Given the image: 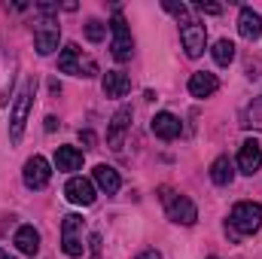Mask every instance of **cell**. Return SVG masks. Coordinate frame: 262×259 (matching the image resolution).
<instances>
[{
	"instance_id": "25",
	"label": "cell",
	"mask_w": 262,
	"mask_h": 259,
	"mask_svg": "<svg viewBox=\"0 0 262 259\" xmlns=\"http://www.w3.org/2000/svg\"><path fill=\"white\" fill-rule=\"evenodd\" d=\"M95 73H98V64L92 58H79V73L76 76H95Z\"/></svg>"
},
{
	"instance_id": "23",
	"label": "cell",
	"mask_w": 262,
	"mask_h": 259,
	"mask_svg": "<svg viewBox=\"0 0 262 259\" xmlns=\"http://www.w3.org/2000/svg\"><path fill=\"white\" fill-rule=\"evenodd\" d=\"M104 37H107V25L98 21V18H89V21H85V40H89V43H101Z\"/></svg>"
},
{
	"instance_id": "1",
	"label": "cell",
	"mask_w": 262,
	"mask_h": 259,
	"mask_svg": "<svg viewBox=\"0 0 262 259\" xmlns=\"http://www.w3.org/2000/svg\"><path fill=\"white\" fill-rule=\"evenodd\" d=\"M34 95H37V79L34 76H28L25 82H21V89H18V95H15V104H12V110H9V140H21V134H25V122H28V113H31V107H34Z\"/></svg>"
},
{
	"instance_id": "4",
	"label": "cell",
	"mask_w": 262,
	"mask_h": 259,
	"mask_svg": "<svg viewBox=\"0 0 262 259\" xmlns=\"http://www.w3.org/2000/svg\"><path fill=\"white\" fill-rule=\"evenodd\" d=\"M162 201H165V210H168V220L171 223H180V226H192L198 220V207L186 198V195H174L168 186L162 189Z\"/></svg>"
},
{
	"instance_id": "9",
	"label": "cell",
	"mask_w": 262,
	"mask_h": 259,
	"mask_svg": "<svg viewBox=\"0 0 262 259\" xmlns=\"http://www.w3.org/2000/svg\"><path fill=\"white\" fill-rule=\"evenodd\" d=\"M259 168H262V146L250 137V140H244L241 149H238V171L247 174V177H253Z\"/></svg>"
},
{
	"instance_id": "22",
	"label": "cell",
	"mask_w": 262,
	"mask_h": 259,
	"mask_svg": "<svg viewBox=\"0 0 262 259\" xmlns=\"http://www.w3.org/2000/svg\"><path fill=\"white\" fill-rule=\"evenodd\" d=\"M241 125H244V128H262V101L259 98L241 113Z\"/></svg>"
},
{
	"instance_id": "18",
	"label": "cell",
	"mask_w": 262,
	"mask_h": 259,
	"mask_svg": "<svg viewBox=\"0 0 262 259\" xmlns=\"http://www.w3.org/2000/svg\"><path fill=\"white\" fill-rule=\"evenodd\" d=\"M55 168L58 171H79L82 168V153L76 146H58L55 149Z\"/></svg>"
},
{
	"instance_id": "32",
	"label": "cell",
	"mask_w": 262,
	"mask_h": 259,
	"mask_svg": "<svg viewBox=\"0 0 262 259\" xmlns=\"http://www.w3.org/2000/svg\"><path fill=\"white\" fill-rule=\"evenodd\" d=\"M259 101H262V95H259Z\"/></svg>"
},
{
	"instance_id": "5",
	"label": "cell",
	"mask_w": 262,
	"mask_h": 259,
	"mask_svg": "<svg viewBox=\"0 0 262 259\" xmlns=\"http://www.w3.org/2000/svg\"><path fill=\"white\" fill-rule=\"evenodd\" d=\"M180 43H183V49H186L189 58H201L204 49H207V28H204L201 21L186 18V21L180 25Z\"/></svg>"
},
{
	"instance_id": "19",
	"label": "cell",
	"mask_w": 262,
	"mask_h": 259,
	"mask_svg": "<svg viewBox=\"0 0 262 259\" xmlns=\"http://www.w3.org/2000/svg\"><path fill=\"white\" fill-rule=\"evenodd\" d=\"M210 180H213L216 186H229V183L235 180V168H232L229 156H220V159H213V165H210Z\"/></svg>"
},
{
	"instance_id": "3",
	"label": "cell",
	"mask_w": 262,
	"mask_h": 259,
	"mask_svg": "<svg viewBox=\"0 0 262 259\" xmlns=\"http://www.w3.org/2000/svg\"><path fill=\"white\" fill-rule=\"evenodd\" d=\"M82 232H85V223L79 213H67L64 223H61V250L70 259H79L85 253V244H82Z\"/></svg>"
},
{
	"instance_id": "11",
	"label": "cell",
	"mask_w": 262,
	"mask_h": 259,
	"mask_svg": "<svg viewBox=\"0 0 262 259\" xmlns=\"http://www.w3.org/2000/svg\"><path fill=\"white\" fill-rule=\"evenodd\" d=\"M131 125V107H119L110 119V128H107V143L110 149H122V137Z\"/></svg>"
},
{
	"instance_id": "7",
	"label": "cell",
	"mask_w": 262,
	"mask_h": 259,
	"mask_svg": "<svg viewBox=\"0 0 262 259\" xmlns=\"http://www.w3.org/2000/svg\"><path fill=\"white\" fill-rule=\"evenodd\" d=\"M21 174H25V186L28 189H46L49 180H52V168H49V162L43 156H31L25 162V171Z\"/></svg>"
},
{
	"instance_id": "16",
	"label": "cell",
	"mask_w": 262,
	"mask_h": 259,
	"mask_svg": "<svg viewBox=\"0 0 262 259\" xmlns=\"http://www.w3.org/2000/svg\"><path fill=\"white\" fill-rule=\"evenodd\" d=\"M12 241H15V247H18L25 256H37V250H40V232H37L34 226H18Z\"/></svg>"
},
{
	"instance_id": "30",
	"label": "cell",
	"mask_w": 262,
	"mask_h": 259,
	"mask_svg": "<svg viewBox=\"0 0 262 259\" xmlns=\"http://www.w3.org/2000/svg\"><path fill=\"white\" fill-rule=\"evenodd\" d=\"M0 259H12V256H9V253H6V250H0Z\"/></svg>"
},
{
	"instance_id": "2",
	"label": "cell",
	"mask_w": 262,
	"mask_h": 259,
	"mask_svg": "<svg viewBox=\"0 0 262 259\" xmlns=\"http://www.w3.org/2000/svg\"><path fill=\"white\" fill-rule=\"evenodd\" d=\"M229 226L238 232V235H253L259 232L262 226V204L259 201H241L232 207V217H229Z\"/></svg>"
},
{
	"instance_id": "8",
	"label": "cell",
	"mask_w": 262,
	"mask_h": 259,
	"mask_svg": "<svg viewBox=\"0 0 262 259\" xmlns=\"http://www.w3.org/2000/svg\"><path fill=\"white\" fill-rule=\"evenodd\" d=\"M58 40H61V28H58V21L46 18V21H40V25L34 28V46H37L40 55H52V52L58 49Z\"/></svg>"
},
{
	"instance_id": "26",
	"label": "cell",
	"mask_w": 262,
	"mask_h": 259,
	"mask_svg": "<svg viewBox=\"0 0 262 259\" xmlns=\"http://www.w3.org/2000/svg\"><path fill=\"white\" fill-rule=\"evenodd\" d=\"M195 6L201 9V12H207V15H220V12H223V6H220V3H204V0H198Z\"/></svg>"
},
{
	"instance_id": "15",
	"label": "cell",
	"mask_w": 262,
	"mask_h": 259,
	"mask_svg": "<svg viewBox=\"0 0 262 259\" xmlns=\"http://www.w3.org/2000/svg\"><path fill=\"white\" fill-rule=\"evenodd\" d=\"M95 186H98L101 192H107V195H116L119 189H122L119 171L110 168V165H98V168H95Z\"/></svg>"
},
{
	"instance_id": "12",
	"label": "cell",
	"mask_w": 262,
	"mask_h": 259,
	"mask_svg": "<svg viewBox=\"0 0 262 259\" xmlns=\"http://www.w3.org/2000/svg\"><path fill=\"white\" fill-rule=\"evenodd\" d=\"M238 34H241L244 40H250V43L262 37V15L253 6H244V9H241V15H238Z\"/></svg>"
},
{
	"instance_id": "28",
	"label": "cell",
	"mask_w": 262,
	"mask_h": 259,
	"mask_svg": "<svg viewBox=\"0 0 262 259\" xmlns=\"http://www.w3.org/2000/svg\"><path fill=\"white\" fill-rule=\"evenodd\" d=\"M137 259H162L159 250H143V253H137Z\"/></svg>"
},
{
	"instance_id": "27",
	"label": "cell",
	"mask_w": 262,
	"mask_h": 259,
	"mask_svg": "<svg viewBox=\"0 0 262 259\" xmlns=\"http://www.w3.org/2000/svg\"><path fill=\"white\" fill-rule=\"evenodd\" d=\"M79 143H82V146H85V149H92V146H95V143H98V137H95V131H79Z\"/></svg>"
},
{
	"instance_id": "14",
	"label": "cell",
	"mask_w": 262,
	"mask_h": 259,
	"mask_svg": "<svg viewBox=\"0 0 262 259\" xmlns=\"http://www.w3.org/2000/svg\"><path fill=\"white\" fill-rule=\"evenodd\" d=\"M101 89L107 98H125L131 89V79L122 73V70H107L104 79H101Z\"/></svg>"
},
{
	"instance_id": "24",
	"label": "cell",
	"mask_w": 262,
	"mask_h": 259,
	"mask_svg": "<svg viewBox=\"0 0 262 259\" xmlns=\"http://www.w3.org/2000/svg\"><path fill=\"white\" fill-rule=\"evenodd\" d=\"M162 6H165L171 15H177V18H183V21H186V12H189V6H186V3H171V0H165Z\"/></svg>"
},
{
	"instance_id": "20",
	"label": "cell",
	"mask_w": 262,
	"mask_h": 259,
	"mask_svg": "<svg viewBox=\"0 0 262 259\" xmlns=\"http://www.w3.org/2000/svg\"><path fill=\"white\" fill-rule=\"evenodd\" d=\"M58 70L61 73H79V46L76 43H67L64 49H61V55H58Z\"/></svg>"
},
{
	"instance_id": "6",
	"label": "cell",
	"mask_w": 262,
	"mask_h": 259,
	"mask_svg": "<svg viewBox=\"0 0 262 259\" xmlns=\"http://www.w3.org/2000/svg\"><path fill=\"white\" fill-rule=\"evenodd\" d=\"M110 31H113V58L116 61H131V55H134V37H131L128 21L122 18V12L113 15Z\"/></svg>"
},
{
	"instance_id": "17",
	"label": "cell",
	"mask_w": 262,
	"mask_h": 259,
	"mask_svg": "<svg viewBox=\"0 0 262 259\" xmlns=\"http://www.w3.org/2000/svg\"><path fill=\"white\" fill-rule=\"evenodd\" d=\"M152 134L162 137V140L180 137V119H177L174 113H156V119H152Z\"/></svg>"
},
{
	"instance_id": "10",
	"label": "cell",
	"mask_w": 262,
	"mask_h": 259,
	"mask_svg": "<svg viewBox=\"0 0 262 259\" xmlns=\"http://www.w3.org/2000/svg\"><path fill=\"white\" fill-rule=\"evenodd\" d=\"M64 195H67V201L89 207V204L95 201V183H92V180H85V177H70V180H67V186H64Z\"/></svg>"
},
{
	"instance_id": "31",
	"label": "cell",
	"mask_w": 262,
	"mask_h": 259,
	"mask_svg": "<svg viewBox=\"0 0 262 259\" xmlns=\"http://www.w3.org/2000/svg\"><path fill=\"white\" fill-rule=\"evenodd\" d=\"M207 259H220V256H207Z\"/></svg>"
},
{
	"instance_id": "29",
	"label": "cell",
	"mask_w": 262,
	"mask_h": 259,
	"mask_svg": "<svg viewBox=\"0 0 262 259\" xmlns=\"http://www.w3.org/2000/svg\"><path fill=\"white\" fill-rule=\"evenodd\" d=\"M58 128V119L55 116H46V131H55Z\"/></svg>"
},
{
	"instance_id": "21",
	"label": "cell",
	"mask_w": 262,
	"mask_h": 259,
	"mask_svg": "<svg viewBox=\"0 0 262 259\" xmlns=\"http://www.w3.org/2000/svg\"><path fill=\"white\" fill-rule=\"evenodd\" d=\"M213 61L220 67H229L235 61V43L232 40H216L213 43Z\"/></svg>"
},
{
	"instance_id": "13",
	"label": "cell",
	"mask_w": 262,
	"mask_h": 259,
	"mask_svg": "<svg viewBox=\"0 0 262 259\" xmlns=\"http://www.w3.org/2000/svg\"><path fill=\"white\" fill-rule=\"evenodd\" d=\"M216 89H220L216 73L198 70V73H192V76H189V95H192V98H210Z\"/></svg>"
}]
</instances>
